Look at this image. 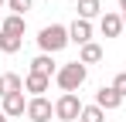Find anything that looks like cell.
<instances>
[{"label":"cell","mask_w":126,"mask_h":122,"mask_svg":"<svg viewBox=\"0 0 126 122\" xmlns=\"http://www.w3.org/2000/svg\"><path fill=\"white\" fill-rule=\"evenodd\" d=\"M68 44H72V37H68V27H62V24H48V27L38 31V48H41V54H55V51L68 48Z\"/></svg>","instance_id":"obj_1"},{"label":"cell","mask_w":126,"mask_h":122,"mask_svg":"<svg viewBox=\"0 0 126 122\" xmlns=\"http://www.w3.org/2000/svg\"><path fill=\"white\" fill-rule=\"evenodd\" d=\"M85 78H89V68H85L82 61L62 64V68H58V75H55V81H58V88H62V92H79V88L85 85Z\"/></svg>","instance_id":"obj_2"},{"label":"cell","mask_w":126,"mask_h":122,"mask_svg":"<svg viewBox=\"0 0 126 122\" xmlns=\"http://www.w3.org/2000/svg\"><path fill=\"white\" fill-rule=\"evenodd\" d=\"M82 115V102H79V95L75 92H62V98L55 102V119L58 122H72Z\"/></svg>","instance_id":"obj_3"},{"label":"cell","mask_w":126,"mask_h":122,"mask_svg":"<svg viewBox=\"0 0 126 122\" xmlns=\"http://www.w3.org/2000/svg\"><path fill=\"white\" fill-rule=\"evenodd\" d=\"M51 115H55V105H51V98H31L27 102V119L31 122H51Z\"/></svg>","instance_id":"obj_4"},{"label":"cell","mask_w":126,"mask_h":122,"mask_svg":"<svg viewBox=\"0 0 126 122\" xmlns=\"http://www.w3.org/2000/svg\"><path fill=\"white\" fill-rule=\"evenodd\" d=\"M99 31H102V37H119L126 27H123V14H102L99 17Z\"/></svg>","instance_id":"obj_5"},{"label":"cell","mask_w":126,"mask_h":122,"mask_svg":"<svg viewBox=\"0 0 126 122\" xmlns=\"http://www.w3.org/2000/svg\"><path fill=\"white\" fill-rule=\"evenodd\" d=\"M95 105H99L102 112H112V109H119V105H123V95H119L112 85H109V88L102 85V88L95 92Z\"/></svg>","instance_id":"obj_6"},{"label":"cell","mask_w":126,"mask_h":122,"mask_svg":"<svg viewBox=\"0 0 126 122\" xmlns=\"http://www.w3.org/2000/svg\"><path fill=\"white\" fill-rule=\"evenodd\" d=\"M3 115L7 119H17V115H27V102H24V92H14L3 98Z\"/></svg>","instance_id":"obj_7"},{"label":"cell","mask_w":126,"mask_h":122,"mask_svg":"<svg viewBox=\"0 0 126 122\" xmlns=\"http://www.w3.org/2000/svg\"><path fill=\"white\" fill-rule=\"evenodd\" d=\"M68 37H72V44H79V48L89 44V41H92V24L82 20V17H75V24L68 27Z\"/></svg>","instance_id":"obj_8"},{"label":"cell","mask_w":126,"mask_h":122,"mask_svg":"<svg viewBox=\"0 0 126 122\" xmlns=\"http://www.w3.org/2000/svg\"><path fill=\"white\" fill-rule=\"evenodd\" d=\"M14 92H24V78H21V75H14V71L0 75V98L14 95Z\"/></svg>","instance_id":"obj_9"},{"label":"cell","mask_w":126,"mask_h":122,"mask_svg":"<svg viewBox=\"0 0 126 122\" xmlns=\"http://www.w3.org/2000/svg\"><path fill=\"white\" fill-rule=\"evenodd\" d=\"M31 75H44V78L58 75V68H55V61H51V54H38V58L31 61Z\"/></svg>","instance_id":"obj_10"},{"label":"cell","mask_w":126,"mask_h":122,"mask_svg":"<svg viewBox=\"0 0 126 122\" xmlns=\"http://www.w3.org/2000/svg\"><path fill=\"white\" fill-rule=\"evenodd\" d=\"M24 27H27V20H24L21 14H7L3 24H0V31H3V34H17V37H24Z\"/></svg>","instance_id":"obj_11"},{"label":"cell","mask_w":126,"mask_h":122,"mask_svg":"<svg viewBox=\"0 0 126 122\" xmlns=\"http://www.w3.org/2000/svg\"><path fill=\"white\" fill-rule=\"evenodd\" d=\"M48 85H51V78H44V75H27V78H24V88H27L34 98H41L44 92H48Z\"/></svg>","instance_id":"obj_12"},{"label":"cell","mask_w":126,"mask_h":122,"mask_svg":"<svg viewBox=\"0 0 126 122\" xmlns=\"http://www.w3.org/2000/svg\"><path fill=\"white\" fill-rule=\"evenodd\" d=\"M79 61H82V64H95V61H102V48H99L95 41L82 44V51H79Z\"/></svg>","instance_id":"obj_13"},{"label":"cell","mask_w":126,"mask_h":122,"mask_svg":"<svg viewBox=\"0 0 126 122\" xmlns=\"http://www.w3.org/2000/svg\"><path fill=\"white\" fill-rule=\"evenodd\" d=\"M75 10H79V17H82V20H92V17L102 14V3H99V0H79Z\"/></svg>","instance_id":"obj_14"},{"label":"cell","mask_w":126,"mask_h":122,"mask_svg":"<svg viewBox=\"0 0 126 122\" xmlns=\"http://www.w3.org/2000/svg\"><path fill=\"white\" fill-rule=\"evenodd\" d=\"M21 48H24V37H17V34H3V31H0V51H3V54H17Z\"/></svg>","instance_id":"obj_15"},{"label":"cell","mask_w":126,"mask_h":122,"mask_svg":"<svg viewBox=\"0 0 126 122\" xmlns=\"http://www.w3.org/2000/svg\"><path fill=\"white\" fill-rule=\"evenodd\" d=\"M79 122H106V112L92 102V105H82V115H79Z\"/></svg>","instance_id":"obj_16"},{"label":"cell","mask_w":126,"mask_h":122,"mask_svg":"<svg viewBox=\"0 0 126 122\" xmlns=\"http://www.w3.org/2000/svg\"><path fill=\"white\" fill-rule=\"evenodd\" d=\"M7 7H10V14H27V10H31V7H34V0H7Z\"/></svg>","instance_id":"obj_17"},{"label":"cell","mask_w":126,"mask_h":122,"mask_svg":"<svg viewBox=\"0 0 126 122\" xmlns=\"http://www.w3.org/2000/svg\"><path fill=\"white\" fill-rule=\"evenodd\" d=\"M112 88H116V92H119V95L126 98V71H119V75L112 78Z\"/></svg>","instance_id":"obj_18"},{"label":"cell","mask_w":126,"mask_h":122,"mask_svg":"<svg viewBox=\"0 0 126 122\" xmlns=\"http://www.w3.org/2000/svg\"><path fill=\"white\" fill-rule=\"evenodd\" d=\"M119 14H126V0H119Z\"/></svg>","instance_id":"obj_19"},{"label":"cell","mask_w":126,"mask_h":122,"mask_svg":"<svg viewBox=\"0 0 126 122\" xmlns=\"http://www.w3.org/2000/svg\"><path fill=\"white\" fill-rule=\"evenodd\" d=\"M0 122H10V119H7V115H3V109H0Z\"/></svg>","instance_id":"obj_20"},{"label":"cell","mask_w":126,"mask_h":122,"mask_svg":"<svg viewBox=\"0 0 126 122\" xmlns=\"http://www.w3.org/2000/svg\"><path fill=\"white\" fill-rule=\"evenodd\" d=\"M123 27H126V14H123Z\"/></svg>","instance_id":"obj_21"},{"label":"cell","mask_w":126,"mask_h":122,"mask_svg":"<svg viewBox=\"0 0 126 122\" xmlns=\"http://www.w3.org/2000/svg\"><path fill=\"white\" fill-rule=\"evenodd\" d=\"M3 3H7V0H0V7H3Z\"/></svg>","instance_id":"obj_22"}]
</instances>
